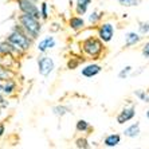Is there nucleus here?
<instances>
[{
  "label": "nucleus",
  "instance_id": "aec40b11",
  "mask_svg": "<svg viewBox=\"0 0 149 149\" xmlns=\"http://www.w3.org/2000/svg\"><path fill=\"white\" fill-rule=\"evenodd\" d=\"M75 146L79 149H89L90 148V144H89L86 137H79V139L75 140Z\"/></svg>",
  "mask_w": 149,
  "mask_h": 149
},
{
  "label": "nucleus",
  "instance_id": "20e7f679",
  "mask_svg": "<svg viewBox=\"0 0 149 149\" xmlns=\"http://www.w3.org/2000/svg\"><path fill=\"white\" fill-rule=\"evenodd\" d=\"M16 4L22 14H28L38 17V19H42L40 8L36 6L35 1H32V0H16Z\"/></svg>",
  "mask_w": 149,
  "mask_h": 149
},
{
  "label": "nucleus",
  "instance_id": "dca6fc26",
  "mask_svg": "<svg viewBox=\"0 0 149 149\" xmlns=\"http://www.w3.org/2000/svg\"><path fill=\"white\" fill-rule=\"evenodd\" d=\"M11 78H15V71H12L10 67L0 65V81L11 79Z\"/></svg>",
  "mask_w": 149,
  "mask_h": 149
},
{
  "label": "nucleus",
  "instance_id": "a878e982",
  "mask_svg": "<svg viewBox=\"0 0 149 149\" xmlns=\"http://www.w3.org/2000/svg\"><path fill=\"white\" fill-rule=\"evenodd\" d=\"M8 105H10V102L7 101L6 95H4V94H0V108L4 109V108H7Z\"/></svg>",
  "mask_w": 149,
  "mask_h": 149
},
{
  "label": "nucleus",
  "instance_id": "7ed1b4c3",
  "mask_svg": "<svg viewBox=\"0 0 149 149\" xmlns=\"http://www.w3.org/2000/svg\"><path fill=\"white\" fill-rule=\"evenodd\" d=\"M81 49H82L83 54L87 55L89 58L98 59L101 56V54L104 52V42L100 38H86L85 40L81 43Z\"/></svg>",
  "mask_w": 149,
  "mask_h": 149
},
{
  "label": "nucleus",
  "instance_id": "f8f14e48",
  "mask_svg": "<svg viewBox=\"0 0 149 149\" xmlns=\"http://www.w3.org/2000/svg\"><path fill=\"white\" fill-rule=\"evenodd\" d=\"M69 27L74 31H79L85 27V20H83V17L81 15H77V16H73L70 17L69 20Z\"/></svg>",
  "mask_w": 149,
  "mask_h": 149
},
{
  "label": "nucleus",
  "instance_id": "0eeeda50",
  "mask_svg": "<svg viewBox=\"0 0 149 149\" xmlns=\"http://www.w3.org/2000/svg\"><path fill=\"white\" fill-rule=\"evenodd\" d=\"M23 54H24V51H22V50H19L17 47L12 46L7 39L3 42H0V55H7V56H14V58H16V56H22Z\"/></svg>",
  "mask_w": 149,
  "mask_h": 149
},
{
  "label": "nucleus",
  "instance_id": "423d86ee",
  "mask_svg": "<svg viewBox=\"0 0 149 149\" xmlns=\"http://www.w3.org/2000/svg\"><path fill=\"white\" fill-rule=\"evenodd\" d=\"M97 36L104 42V43H109L111 42L113 36H114V26L106 22V23H101L100 27L97 30Z\"/></svg>",
  "mask_w": 149,
  "mask_h": 149
},
{
  "label": "nucleus",
  "instance_id": "4468645a",
  "mask_svg": "<svg viewBox=\"0 0 149 149\" xmlns=\"http://www.w3.org/2000/svg\"><path fill=\"white\" fill-rule=\"evenodd\" d=\"M124 136L125 137H129V139H136L140 136V124L136 122V124H132L130 126L124 130Z\"/></svg>",
  "mask_w": 149,
  "mask_h": 149
},
{
  "label": "nucleus",
  "instance_id": "9b49d317",
  "mask_svg": "<svg viewBox=\"0 0 149 149\" xmlns=\"http://www.w3.org/2000/svg\"><path fill=\"white\" fill-rule=\"evenodd\" d=\"M141 34H137L134 31H130L125 35V47H132V46H136L137 43H140L141 40Z\"/></svg>",
  "mask_w": 149,
  "mask_h": 149
},
{
  "label": "nucleus",
  "instance_id": "bb28decb",
  "mask_svg": "<svg viewBox=\"0 0 149 149\" xmlns=\"http://www.w3.org/2000/svg\"><path fill=\"white\" fill-rule=\"evenodd\" d=\"M141 52H142V56H144V58L149 59V42H146L145 45H144V47H142Z\"/></svg>",
  "mask_w": 149,
  "mask_h": 149
},
{
  "label": "nucleus",
  "instance_id": "a211bd4d",
  "mask_svg": "<svg viewBox=\"0 0 149 149\" xmlns=\"http://www.w3.org/2000/svg\"><path fill=\"white\" fill-rule=\"evenodd\" d=\"M102 12H98V11H93L90 15H89V23L90 24H97L100 23V20L102 19Z\"/></svg>",
  "mask_w": 149,
  "mask_h": 149
},
{
  "label": "nucleus",
  "instance_id": "f257e3e1",
  "mask_svg": "<svg viewBox=\"0 0 149 149\" xmlns=\"http://www.w3.org/2000/svg\"><path fill=\"white\" fill-rule=\"evenodd\" d=\"M7 40L10 42L12 46H15V47H17L19 50L26 52L31 49L34 39L23 30V27H22L20 24H16V26H14V28L11 30V32L7 35Z\"/></svg>",
  "mask_w": 149,
  "mask_h": 149
},
{
  "label": "nucleus",
  "instance_id": "ddd939ff",
  "mask_svg": "<svg viewBox=\"0 0 149 149\" xmlns=\"http://www.w3.org/2000/svg\"><path fill=\"white\" fill-rule=\"evenodd\" d=\"M91 4V0H75V14L85 15L87 12V8Z\"/></svg>",
  "mask_w": 149,
  "mask_h": 149
},
{
  "label": "nucleus",
  "instance_id": "6e6552de",
  "mask_svg": "<svg viewBox=\"0 0 149 149\" xmlns=\"http://www.w3.org/2000/svg\"><path fill=\"white\" fill-rule=\"evenodd\" d=\"M136 116V108L134 106H128V108H124L117 116V124L122 125L125 122L133 120Z\"/></svg>",
  "mask_w": 149,
  "mask_h": 149
},
{
  "label": "nucleus",
  "instance_id": "cd10ccee",
  "mask_svg": "<svg viewBox=\"0 0 149 149\" xmlns=\"http://www.w3.org/2000/svg\"><path fill=\"white\" fill-rule=\"evenodd\" d=\"M4 133H6V124L0 122V139L4 136Z\"/></svg>",
  "mask_w": 149,
  "mask_h": 149
},
{
  "label": "nucleus",
  "instance_id": "c756f323",
  "mask_svg": "<svg viewBox=\"0 0 149 149\" xmlns=\"http://www.w3.org/2000/svg\"><path fill=\"white\" fill-rule=\"evenodd\" d=\"M32 1H35V3H38V1H39V0H32Z\"/></svg>",
  "mask_w": 149,
  "mask_h": 149
},
{
  "label": "nucleus",
  "instance_id": "2eb2a0df",
  "mask_svg": "<svg viewBox=\"0 0 149 149\" xmlns=\"http://www.w3.org/2000/svg\"><path fill=\"white\" fill-rule=\"evenodd\" d=\"M120 142H121V136L120 134H109L105 137L104 145L106 146V148H114Z\"/></svg>",
  "mask_w": 149,
  "mask_h": 149
},
{
  "label": "nucleus",
  "instance_id": "4be33fe9",
  "mask_svg": "<svg viewBox=\"0 0 149 149\" xmlns=\"http://www.w3.org/2000/svg\"><path fill=\"white\" fill-rule=\"evenodd\" d=\"M40 15H42V19L43 20H47L49 19V4L46 3V1H43V3L40 4Z\"/></svg>",
  "mask_w": 149,
  "mask_h": 149
},
{
  "label": "nucleus",
  "instance_id": "b1692460",
  "mask_svg": "<svg viewBox=\"0 0 149 149\" xmlns=\"http://www.w3.org/2000/svg\"><path fill=\"white\" fill-rule=\"evenodd\" d=\"M139 32L141 35H146L149 34V23L148 22H141L139 26Z\"/></svg>",
  "mask_w": 149,
  "mask_h": 149
},
{
  "label": "nucleus",
  "instance_id": "39448f33",
  "mask_svg": "<svg viewBox=\"0 0 149 149\" xmlns=\"http://www.w3.org/2000/svg\"><path fill=\"white\" fill-rule=\"evenodd\" d=\"M36 63H38V71L42 77H49L55 69V63H54L52 58H50L47 55L39 56Z\"/></svg>",
  "mask_w": 149,
  "mask_h": 149
},
{
  "label": "nucleus",
  "instance_id": "f3484780",
  "mask_svg": "<svg viewBox=\"0 0 149 149\" xmlns=\"http://www.w3.org/2000/svg\"><path fill=\"white\" fill-rule=\"evenodd\" d=\"M75 129H77V132H79V133H86L91 129V126L86 120H78L75 124Z\"/></svg>",
  "mask_w": 149,
  "mask_h": 149
},
{
  "label": "nucleus",
  "instance_id": "5701e85b",
  "mask_svg": "<svg viewBox=\"0 0 149 149\" xmlns=\"http://www.w3.org/2000/svg\"><path fill=\"white\" fill-rule=\"evenodd\" d=\"M132 70H133V67L132 66H126V67H124V69L118 73V78L120 79H125V78H128V75L130 73H132Z\"/></svg>",
  "mask_w": 149,
  "mask_h": 149
},
{
  "label": "nucleus",
  "instance_id": "7c9ffc66",
  "mask_svg": "<svg viewBox=\"0 0 149 149\" xmlns=\"http://www.w3.org/2000/svg\"><path fill=\"white\" fill-rule=\"evenodd\" d=\"M0 82H1V81H0Z\"/></svg>",
  "mask_w": 149,
  "mask_h": 149
},
{
  "label": "nucleus",
  "instance_id": "412c9836",
  "mask_svg": "<svg viewBox=\"0 0 149 149\" xmlns=\"http://www.w3.org/2000/svg\"><path fill=\"white\" fill-rule=\"evenodd\" d=\"M118 3L121 4L122 7H136L141 3V0H118Z\"/></svg>",
  "mask_w": 149,
  "mask_h": 149
},
{
  "label": "nucleus",
  "instance_id": "c85d7f7f",
  "mask_svg": "<svg viewBox=\"0 0 149 149\" xmlns=\"http://www.w3.org/2000/svg\"><path fill=\"white\" fill-rule=\"evenodd\" d=\"M146 117H148V120H149V110L146 111Z\"/></svg>",
  "mask_w": 149,
  "mask_h": 149
},
{
  "label": "nucleus",
  "instance_id": "6ab92c4d",
  "mask_svg": "<svg viewBox=\"0 0 149 149\" xmlns=\"http://www.w3.org/2000/svg\"><path fill=\"white\" fill-rule=\"evenodd\" d=\"M70 111V109L67 108V106H55V108H52V113L55 116H58V117H63L65 114H67Z\"/></svg>",
  "mask_w": 149,
  "mask_h": 149
},
{
  "label": "nucleus",
  "instance_id": "9d476101",
  "mask_svg": "<svg viewBox=\"0 0 149 149\" xmlns=\"http://www.w3.org/2000/svg\"><path fill=\"white\" fill-rule=\"evenodd\" d=\"M55 45H56V40H55V38L54 36H45V38L42 39L40 42L38 43V51L39 52H42V54H45L46 51H49V50H51V49H54L55 47Z\"/></svg>",
  "mask_w": 149,
  "mask_h": 149
},
{
  "label": "nucleus",
  "instance_id": "1a4fd4ad",
  "mask_svg": "<svg viewBox=\"0 0 149 149\" xmlns=\"http://www.w3.org/2000/svg\"><path fill=\"white\" fill-rule=\"evenodd\" d=\"M101 71H102V67H101L98 63H89V65H86L85 67H82V70H81V75L85 77V78H87V79H90V78H93V77L98 75Z\"/></svg>",
  "mask_w": 149,
  "mask_h": 149
},
{
  "label": "nucleus",
  "instance_id": "f03ea898",
  "mask_svg": "<svg viewBox=\"0 0 149 149\" xmlns=\"http://www.w3.org/2000/svg\"><path fill=\"white\" fill-rule=\"evenodd\" d=\"M39 20H40V19L32 16V15H28V14H22L17 17V23L23 27V30H24L34 40L38 38L42 31V24Z\"/></svg>",
  "mask_w": 149,
  "mask_h": 149
},
{
  "label": "nucleus",
  "instance_id": "393cba45",
  "mask_svg": "<svg viewBox=\"0 0 149 149\" xmlns=\"http://www.w3.org/2000/svg\"><path fill=\"white\" fill-rule=\"evenodd\" d=\"M134 95L137 98H139L140 101H142V102H149V97H148V94L145 93L144 90H137L134 93Z\"/></svg>",
  "mask_w": 149,
  "mask_h": 149
}]
</instances>
